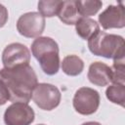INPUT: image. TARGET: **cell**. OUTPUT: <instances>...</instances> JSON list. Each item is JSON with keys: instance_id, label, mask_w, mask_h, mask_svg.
Returning a JSON list of instances; mask_svg holds the SVG:
<instances>
[{"instance_id": "obj_7", "label": "cell", "mask_w": 125, "mask_h": 125, "mask_svg": "<svg viewBox=\"0 0 125 125\" xmlns=\"http://www.w3.org/2000/svg\"><path fill=\"white\" fill-rule=\"evenodd\" d=\"M35 118L34 110L28 104L13 103L4 112V122L6 125H30Z\"/></svg>"}, {"instance_id": "obj_9", "label": "cell", "mask_w": 125, "mask_h": 125, "mask_svg": "<svg viewBox=\"0 0 125 125\" xmlns=\"http://www.w3.org/2000/svg\"><path fill=\"white\" fill-rule=\"evenodd\" d=\"M99 22L104 29L123 28L125 26V12L123 3L109 5L99 15Z\"/></svg>"}, {"instance_id": "obj_17", "label": "cell", "mask_w": 125, "mask_h": 125, "mask_svg": "<svg viewBox=\"0 0 125 125\" xmlns=\"http://www.w3.org/2000/svg\"><path fill=\"white\" fill-rule=\"evenodd\" d=\"M111 82L114 84L125 85V64L124 58L113 60V65L111 67Z\"/></svg>"}, {"instance_id": "obj_3", "label": "cell", "mask_w": 125, "mask_h": 125, "mask_svg": "<svg viewBox=\"0 0 125 125\" xmlns=\"http://www.w3.org/2000/svg\"><path fill=\"white\" fill-rule=\"evenodd\" d=\"M88 48L95 56L118 60L124 58V38L117 34L99 31L88 40Z\"/></svg>"}, {"instance_id": "obj_1", "label": "cell", "mask_w": 125, "mask_h": 125, "mask_svg": "<svg viewBox=\"0 0 125 125\" xmlns=\"http://www.w3.org/2000/svg\"><path fill=\"white\" fill-rule=\"evenodd\" d=\"M0 80L8 90L9 101L13 103L28 104L31 100L32 92L38 84L37 75L29 64L13 68H1Z\"/></svg>"}, {"instance_id": "obj_10", "label": "cell", "mask_w": 125, "mask_h": 125, "mask_svg": "<svg viewBox=\"0 0 125 125\" xmlns=\"http://www.w3.org/2000/svg\"><path fill=\"white\" fill-rule=\"evenodd\" d=\"M111 67L102 62H94L90 64L87 77L89 81L99 87H104L111 82Z\"/></svg>"}, {"instance_id": "obj_12", "label": "cell", "mask_w": 125, "mask_h": 125, "mask_svg": "<svg viewBox=\"0 0 125 125\" xmlns=\"http://www.w3.org/2000/svg\"><path fill=\"white\" fill-rule=\"evenodd\" d=\"M75 30L79 37L84 40H89L93 35L100 31V25L91 18H81L75 23Z\"/></svg>"}, {"instance_id": "obj_20", "label": "cell", "mask_w": 125, "mask_h": 125, "mask_svg": "<svg viewBox=\"0 0 125 125\" xmlns=\"http://www.w3.org/2000/svg\"><path fill=\"white\" fill-rule=\"evenodd\" d=\"M82 125H102V124L99 123V122H96V121H89V122H85V123H83Z\"/></svg>"}, {"instance_id": "obj_16", "label": "cell", "mask_w": 125, "mask_h": 125, "mask_svg": "<svg viewBox=\"0 0 125 125\" xmlns=\"http://www.w3.org/2000/svg\"><path fill=\"white\" fill-rule=\"evenodd\" d=\"M62 1L59 0H41L38 2V11L42 17L52 18L58 15Z\"/></svg>"}, {"instance_id": "obj_8", "label": "cell", "mask_w": 125, "mask_h": 125, "mask_svg": "<svg viewBox=\"0 0 125 125\" xmlns=\"http://www.w3.org/2000/svg\"><path fill=\"white\" fill-rule=\"evenodd\" d=\"M30 62V51L21 43H11L2 53V63L5 68L27 65Z\"/></svg>"}, {"instance_id": "obj_14", "label": "cell", "mask_w": 125, "mask_h": 125, "mask_svg": "<svg viewBox=\"0 0 125 125\" xmlns=\"http://www.w3.org/2000/svg\"><path fill=\"white\" fill-rule=\"evenodd\" d=\"M76 6L81 18H88L98 13L103 6V2L100 0H76Z\"/></svg>"}, {"instance_id": "obj_6", "label": "cell", "mask_w": 125, "mask_h": 125, "mask_svg": "<svg viewBox=\"0 0 125 125\" xmlns=\"http://www.w3.org/2000/svg\"><path fill=\"white\" fill-rule=\"evenodd\" d=\"M45 18L37 12H28L21 15L17 21V30L26 38L40 37L45 28Z\"/></svg>"}, {"instance_id": "obj_19", "label": "cell", "mask_w": 125, "mask_h": 125, "mask_svg": "<svg viewBox=\"0 0 125 125\" xmlns=\"http://www.w3.org/2000/svg\"><path fill=\"white\" fill-rule=\"evenodd\" d=\"M8 18H9V14L7 8L4 5L0 4V28L6 24Z\"/></svg>"}, {"instance_id": "obj_21", "label": "cell", "mask_w": 125, "mask_h": 125, "mask_svg": "<svg viewBox=\"0 0 125 125\" xmlns=\"http://www.w3.org/2000/svg\"><path fill=\"white\" fill-rule=\"evenodd\" d=\"M38 125H45V124H38Z\"/></svg>"}, {"instance_id": "obj_4", "label": "cell", "mask_w": 125, "mask_h": 125, "mask_svg": "<svg viewBox=\"0 0 125 125\" xmlns=\"http://www.w3.org/2000/svg\"><path fill=\"white\" fill-rule=\"evenodd\" d=\"M32 101L43 110H52L56 108L62 99L60 90L49 83H39L32 92Z\"/></svg>"}, {"instance_id": "obj_2", "label": "cell", "mask_w": 125, "mask_h": 125, "mask_svg": "<svg viewBox=\"0 0 125 125\" xmlns=\"http://www.w3.org/2000/svg\"><path fill=\"white\" fill-rule=\"evenodd\" d=\"M31 53L47 75H55L60 69L59 45L51 37H37L31 44Z\"/></svg>"}, {"instance_id": "obj_13", "label": "cell", "mask_w": 125, "mask_h": 125, "mask_svg": "<svg viewBox=\"0 0 125 125\" xmlns=\"http://www.w3.org/2000/svg\"><path fill=\"white\" fill-rule=\"evenodd\" d=\"M62 70L68 76H77L84 69V62L75 55H69L62 59L61 62Z\"/></svg>"}, {"instance_id": "obj_11", "label": "cell", "mask_w": 125, "mask_h": 125, "mask_svg": "<svg viewBox=\"0 0 125 125\" xmlns=\"http://www.w3.org/2000/svg\"><path fill=\"white\" fill-rule=\"evenodd\" d=\"M57 16L59 17L60 21L65 24L68 25L75 24L81 19V16L79 15L76 6V0L62 1Z\"/></svg>"}, {"instance_id": "obj_15", "label": "cell", "mask_w": 125, "mask_h": 125, "mask_svg": "<svg viewBox=\"0 0 125 125\" xmlns=\"http://www.w3.org/2000/svg\"><path fill=\"white\" fill-rule=\"evenodd\" d=\"M105 96L109 102L119 104L123 107L125 103V85L112 83V85L106 88Z\"/></svg>"}, {"instance_id": "obj_18", "label": "cell", "mask_w": 125, "mask_h": 125, "mask_svg": "<svg viewBox=\"0 0 125 125\" xmlns=\"http://www.w3.org/2000/svg\"><path fill=\"white\" fill-rule=\"evenodd\" d=\"M9 99H10V97H9L8 90L5 87V85L3 84V82L0 80V105L5 104L9 101Z\"/></svg>"}, {"instance_id": "obj_5", "label": "cell", "mask_w": 125, "mask_h": 125, "mask_svg": "<svg viewBox=\"0 0 125 125\" xmlns=\"http://www.w3.org/2000/svg\"><path fill=\"white\" fill-rule=\"evenodd\" d=\"M72 104L74 109L79 114L91 115L99 108L100 94L92 88L81 87L75 92Z\"/></svg>"}]
</instances>
